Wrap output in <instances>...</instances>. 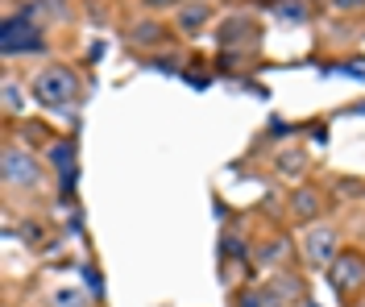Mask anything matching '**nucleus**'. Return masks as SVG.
<instances>
[{"label": "nucleus", "mask_w": 365, "mask_h": 307, "mask_svg": "<svg viewBox=\"0 0 365 307\" xmlns=\"http://www.w3.org/2000/svg\"><path fill=\"white\" fill-rule=\"evenodd\" d=\"M34 100L46 108H71L79 100V71L63 67V63H50L34 75Z\"/></svg>", "instance_id": "obj_1"}, {"label": "nucleus", "mask_w": 365, "mask_h": 307, "mask_svg": "<svg viewBox=\"0 0 365 307\" xmlns=\"http://www.w3.org/2000/svg\"><path fill=\"white\" fill-rule=\"evenodd\" d=\"M0 179H4L9 191H38L46 183V166L25 145H4V154H0Z\"/></svg>", "instance_id": "obj_2"}, {"label": "nucleus", "mask_w": 365, "mask_h": 307, "mask_svg": "<svg viewBox=\"0 0 365 307\" xmlns=\"http://www.w3.org/2000/svg\"><path fill=\"white\" fill-rule=\"evenodd\" d=\"M328 286L336 291V299H344V303H357L365 295V254H357V249H341V258L328 266Z\"/></svg>", "instance_id": "obj_3"}, {"label": "nucleus", "mask_w": 365, "mask_h": 307, "mask_svg": "<svg viewBox=\"0 0 365 307\" xmlns=\"http://www.w3.org/2000/svg\"><path fill=\"white\" fill-rule=\"evenodd\" d=\"M328 204H332V199H328L324 187H316V183H299V187H291V195H287V212H291V220L303 224V229L324 224Z\"/></svg>", "instance_id": "obj_4"}, {"label": "nucleus", "mask_w": 365, "mask_h": 307, "mask_svg": "<svg viewBox=\"0 0 365 307\" xmlns=\"http://www.w3.org/2000/svg\"><path fill=\"white\" fill-rule=\"evenodd\" d=\"M42 29L29 21V9L25 13H13V17H4V58H17V54H29V50H42Z\"/></svg>", "instance_id": "obj_5"}, {"label": "nucleus", "mask_w": 365, "mask_h": 307, "mask_svg": "<svg viewBox=\"0 0 365 307\" xmlns=\"http://www.w3.org/2000/svg\"><path fill=\"white\" fill-rule=\"evenodd\" d=\"M303 258L312 261L316 270H328L332 261L341 258V236L332 224H312L303 229Z\"/></svg>", "instance_id": "obj_6"}, {"label": "nucleus", "mask_w": 365, "mask_h": 307, "mask_svg": "<svg viewBox=\"0 0 365 307\" xmlns=\"http://www.w3.org/2000/svg\"><path fill=\"white\" fill-rule=\"evenodd\" d=\"M125 46L133 50H166L170 46V29L162 25V17H137L125 25Z\"/></svg>", "instance_id": "obj_7"}, {"label": "nucleus", "mask_w": 365, "mask_h": 307, "mask_svg": "<svg viewBox=\"0 0 365 307\" xmlns=\"http://www.w3.org/2000/svg\"><path fill=\"white\" fill-rule=\"evenodd\" d=\"M207 21H212V4L207 0H187V4L175 9V33H182V38H195Z\"/></svg>", "instance_id": "obj_8"}, {"label": "nucleus", "mask_w": 365, "mask_h": 307, "mask_svg": "<svg viewBox=\"0 0 365 307\" xmlns=\"http://www.w3.org/2000/svg\"><path fill=\"white\" fill-rule=\"evenodd\" d=\"M262 295H266L270 307H299L295 299H303V283H299L295 274H278V279H270V283L262 286Z\"/></svg>", "instance_id": "obj_9"}, {"label": "nucleus", "mask_w": 365, "mask_h": 307, "mask_svg": "<svg viewBox=\"0 0 365 307\" xmlns=\"http://www.w3.org/2000/svg\"><path fill=\"white\" fill-rule=\"evenodd\" d=\"M274 17H278V21L307 25L312 21V0H274Z\"/></svg>", "instance_id": "obj_10"}, {"label": "nucleus", "mask_w": 365, "mask_h": 307, "mask_svg": "<svg viewBox=\"0 0 365 307\" xmlns=\"http://www.w3.org/2000/svg\"><path fill=\"white\" fill-rule=\"evenodd\" d=\"M274 170H278L282 179H299V175L307 170V154H303V150H282V154L274 158Z\"/></svg>", "instance_id": "obj_11"}, {"label": "nucleus", "mask_w": 365, "mask_h": 307, "mask_svg": "<svg viewBox=\"0 0 365 307\" xmlns=\"http://www.w3.org/2000/svg\"><path fill=\"white\" fill-rule=\"evenodd\" d=\"M0 95H4V117H21V113H25L21 83H17L13 75H4V83H0Z\"/></svg>", "instance_id": "obj_12"}, {"label": "nucleus", "mask_w": 365, "mask_h": 307, "mask_svg": "<svg viewBox=\"0 0 365 307\" xmlns=\"http://www.w3.org/2000/svg\"><path fill=\"white\" fill-rule=\"evenodd\" d=\"M50 162L58 166L63 175H75V142H71V137H63L58 145H50Z\"/></svg>", "instance_id": "obj_13"}, {"label": "nucleus", "mask_w": 365, "mask_h": 307, "mask_svg": "<svg viewBox=\"0 0 365 307\" xmlns=\"http://www.w3.org/2000/svg\"><path fill=\"white\" fill-rule=\"evenodd\" d=\"M328 9H332V13H341V17H361L365 0H328Z\"/></svg>", "instance_id": "obj_14"}, {"label": "nucleus", "mask_w": 365, "mask_h": 307, "mask_svg": "<svg viewBox=\"0 0 365 307\" xmlns=\"http://www.w3.org/2000/svg\"><path fill=\"white\" fill-rule=\"evenodd\" d=\"M237 307H270V303H266L262 291H245V295H237Z\"/></svg>", "instance_id": "obj_15"}, {"label": "nucleus", "mask_w": 365, "mask_h": 307, "mask_svg": "<svg viewBox=\"0 0 365 307\" xmlns=\"http://www.w3.org/2000/svg\"><path fill=\"white\" fill-rule=\"evenodd\" d=\"M336 191H344V195H365V183H353V179H336Z\"/></svg>", "instance_id": "obj_16"}, {"label": "nucleus", "mask_w": 365, "mask_h": 307, "mask_svg": "<svg viewBox=\"0 0 365 307\" xmlns=\"http://www.w3.org/2000/svg\"><path fill=\"white\" fill-rule=\"evenodd\" d=\"M145 9H179L182 0H141Z\"/></svg>", "instance_id": "obj_17"}, {"label": "nucleus", "mask_w": 365, "mask_h": 307, "mask_svg": "<svg viewBox=\"0 0 365 307\" xmlns=\"http://www.w3.org/2000/svg\"><path fill=\"white\" fill-rule=\"evenodd\" d=\"M353 307H365V303H361V299H357V303H353Z\"/></svg>", "instance_id": "obj_18"}]
</instances>
